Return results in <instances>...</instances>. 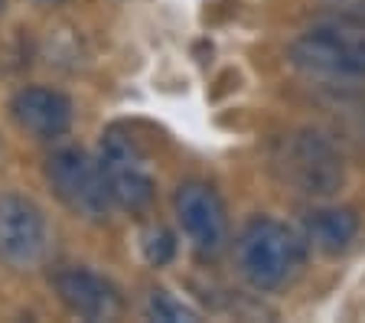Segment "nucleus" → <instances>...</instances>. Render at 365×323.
<instances>
[{"label":"nucleus","instance_id":"obj_1","mask_svg":"<svg viewBox=\"0 0 365 323\" xmlns=\"http://www.w3.org/2000/svg\"><path fill=\"white\" fill-rule=\"evenodd\" d=\"M287 59L300 76L327 88L365 85V24L352 20L317 24L290 43Z\"/></svg>","mask_w":365,"mask_h":323},{"label":"nucleus","instance_id":"obj_2","mask_svg":"<svg viewBox=\"0 0 365 323\" xmlns=\"http://www.w3.org/2000/svg\"><path fill=\"white\" fill-rule=\"evenodd\" d=\"M307 239L281 219L255 215L235 239V268L255 291H281L307 265Z\"/></svg>","mask_w":365,"mask_h":323},{"label":"nucleus","instance_id":"obj_3","mask_svg":"<svg viewBox=\"0 0 365 323\" xmlns=\"http://www.w3.org/2000/svg\"><path fill=\"white\" fill-rule=\"evenodd\" d=\"M271 163L290 190L310 200H329L346 186V160L336 140L313 128L284 134L274 147Z\"/></svg>","mask_w":365,"mask_h":323},{"label":"nucleus","instance_id":"obj_4","mask_svg":"<svg viewBox=\"0 0 365 323\" xmlns=\"http://www.w3.org/2000/svg\"><path fill=\"white\" fill-rule=\"evenodd\" d=\"M46 180L62 200L68 212L85 222H108L111 219V190L98 167V157L85 154L82 147H59L46 160Z\"/></svg>","mask_w":365,"mask_h":323},{"label":"nucleus","instance_id":"obj_5","mask_svg":"<svg viewBox=\"0 0 365 323\" xmlns=\"http://www.w3.org/2000/svg\"><path fill=\"white\" fill-rule=\"evenodd\" d=\"M98 167L108 180L111 200L118 209L124 212H147L157 200V183H153L150 170H147V157L137 147V140L130 134L118 131H105L98 147Z\"/></svg>","mask_w":365,"mask_h":323},{"label":"nucleus","instance_id":"obj_6","mask_svg":"<svg viewBox=\"0 0 365 323\" xmlns=\"http://www.w3.org/2000/svg\"><path fill=\"white\" fill-rule=\"evenodd\" d=\"M49 255V222L43 209L20 193H0V262L33 271Z\"/></svg>","mask_w":365,"mask_h":323},{"label":"nucleus","instance_id":"obj_7","mask_svg":"<svg viewBox=\"0 0 365 323\" xmlns=\"http://www.w3.org/2000/svg\"><path fill=\"white\" fill-rule=\"evenodd\" d=\"M173 209H176V222H180L182 235L190 239V245L196 248V255L215 258L225 248L228 212L212 183H205V180L180 183L173 193Z\"/></svg>","mask_w":365,"mask_h":323},{"label":"nucleus","instance_id":"obj_8","mask_svg":"<svg viewBox=\"0 0 365 323\" xmlns=\"http://www.w3.org/2000/svg\"><path fill=\"white\" fill-rule=\"evenodd\" d=\"M53 287L68 314L82 320H118L124 314L121 291L91 268H78V265L59 268L53 275Z\"/></svg>","mask_w":365,"mask_h":323},{"label":"nucleus","instance_id":"obj_9","mask_svg":"<svg viewBox=\"0 0 365 323\" xmlns=\"http://www.w3.org/2000/svg\"><path fill=\"white\" fill-rule=\"evenodd\" d=\"M10 115L20 131L39 140H56L72 128V101L59 88L26 85L10 98Z\"/></svg>","mask_w":365,"mask_h":323},{"label":"nucleus","instance_id":"obj_10","mask_svg":"<svg viewBox=\"0 0 365 323\" xmlns=\"http://www.w3.org/2000/svg\"><path fill=\"white\" fill-rule=\"evenodd\" d=\"M362 219L356 209L349 206H319L307 215L304 222V239L310 248L323 255H339L356 242Z\"/></svg>","mask_w":365,"mask_h":323},{"label":"nucleus","instance_id":"obj_11","mask_svg":"<svg viewBox=\"0 0 365 323\" xmlns=\"http://www.w3.org/2000/svg\"><path fill=\"white\" fill-rule=\"evenodd\" d=\"M147 317H150V320H160V323H192V320H199L196 310L186 307L182 300H176L173 294L163 291V287L150 291V297H147Z\"/></svg>","mask_w":365,"mask_h":323},{"label":"nucleus","instance_id":"obj_12","mask_svg":"<svg viewBox=\"0 0 365 323\" xmlns=\"http://www.w3.org/2000/svg\"><path fill=\"white\" fill-rule=\"evenodd\" d=\"M173 255H176L173 232H167L163 225H150V229L144 232V258L153 268H163V265L173 262Z\"/></svg>","mask_w":365,"mask_h":323},{"label":"nucleus","instance_id":"obj_13","mask_svg":"<svg viewBox=\"0 0 365 323\" xmlns=\"http://www.w3.org/2000/svg\"><path fill=\"white\" fill-rule=\"evenodd\" d=\"M33 4H39V7H62L66 0H33Z\"/></svg>","mask_w":365,"mask_h":323},{"label":"nucleus","instance_id":"obj_14","mask_svg":"<svg viewBox=\"0 0 365 323\" xmlns=\"http://www.w3.org/2000/svg\"><path fill=\"white\" fill-rule=\"evenodd\" d=\"M4 10H7V0H0V16H4Z\"/></svg>","mask_w":365,"mask_h":323}]
</instances>
